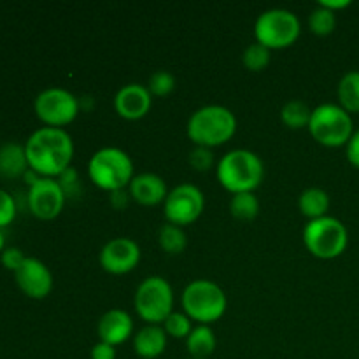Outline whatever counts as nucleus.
<instances>
[{
	"label": "nucleus",
	"instance_id": "7ed1b4c3",
	"mask_svg": "<svg viewBox=\"0 0 359 359\" xmlns=\"http://www.w3.org/2000/svg\"><path fill=\"white\" fill-rule=\"evenodd\" d=\"M189 140L195 146L212 147L223 146L237 132V118L223 105H205L196 109L186 126Z\"/></svg>",
	"mask_w": 359,
	"mask_h": 359
},
{
	"label": "nucleus",
	"instance_id": "f257e3e1",
	"mask_svg": "<svg viewBox=\"0 0 359 359\" xmlns=\"http://www.w3.org/2000/svg\"><path fill=\"white\" fill-rule=\"evenodd\" d=\"M28 165L41 177L56 179L70 168L74 158L72 137L63 128L42 126L25 142Z\"/></svg>",
	"mask_w": 359,
	"mask_h": 359
},
{
	"label": "nucleus",
	"instance_id": "f3484780",
	"mask_svg": "<svg viewBox=\"0 0 359 359\" xmlns=\"http://www.w3.org/2000/svg\"><path fill=\"white\" fill-rule=\"evenodd\" d=\"M128 193L132 200L146 207L163 203L167 198V182L153 172H144V174L135 175L128 186Z\"/></svg>",
	"mask_w": 359,
	"mask_h": 359
},
{
	"label": "nucleus",
	"instance_id": "e433bc0d",
	"mask_svg": "<svg viewBox=\"0 0 359 359\" xmlns=\"http://www.w3.org/2000/svg\"><path fill=\"white\" fill-rule=\"evenodd\" d=\"M318 6L326 7V9L333 11L337 14V11H342L346 7L351 6V0H319Z\"/></svg>",
	"mask_w": 359,
	"mask_h": 359
},
{
	"label": "nucleus",
	"instance_id": "4468645a",
	"mask_svg": "<svg viewBox=\"0 0 359 359\" xmlns=\"http://www.w3.org/2000/svg\"><path fill=\"white\" fill-rule=\"evenodd\" d=\"M18 287L34 300H42L53 290V273L41 259L25 258L23 265L14 272Z\"/></svg>",
	"mask_w": 359,
	"mask_h": 359
},
{
	"label": "nucleus",
	"instance_id": "a878e982",
	"mask_svg": "<svg viewBox=\"0 0 359 359\" xmlns=\"http://www.w3.org/2000/svg\"><path fill=\"white\" fill-rule=\"evenodd\" d=\"M337 27V14L333 11L326 9V7L318 6L309 16V28L312 34L319 35V37H326V35L333 34Z\"/></svg>",
	"mask_w": 359,
	"mask_h": 359
},
{
	"label": "nucleus",
	"instance_id": "a211bd4d",
	"mask_svg": "<svg viewBox=\"0 0 359 359\" xmlns=\"http://www.w3.org/2000/svg\"><path fill=\"white\" fill-rule=\"evenodd\" d=\"M167 333L163 326L147 325L133 335V351L142 359H156L167 349Z\"/></svg>",
	"mask_w": 359,
	"mask_h": 359
},
{
	"label": "nucleus",
	"instance_id": "c85d7f7f",
	"mask_svg": "<svg viewBox=\"0 0 359 359\" xmlns=\"http://www.w3.org/2000/svg\"><path fill=\"white\" fill-rule=\"evenodd\" d=\"M175 77L168 70H156L147 81V90L153 97H167L174 91Z\"/></svg>",
	"mask_w": 359,
	"mask_h": 359
},
{
	"label": "nucleus",
	"instance_id": "412c9836",
	"mask_svg": "<svg viewBox=\"0 0 359 359\" xmlns=\"http://www.w3.org/2000/svg\"><path fill=\"white\" fill-rule=\"evenodd\" d=\"M216 335L209 325L195 326L186 339V349H188L189 356L196 359H209L210 354L216 351Z\"/></svg>",
	"mask_w": 359,
	"mask_h": 359
},
{
	"label": "nucleus",
	"instance_id": "39448f33",
	"mask_svg": "<svg viewBox=\"0 0 359 359\" xmlns=\"http://www.w3.org/2000/svg\"><path fill=\"white\" fill-rule=\"evenodd\" d=\"M181 304L184 314L191 321L200 323V325H209V323L221 319L228 307L223 287L207 279L189 283L182 291Z\"/></svg>",
	"mask_w": 359,
	"mask_h": 359
},
{
	"label": "nucleus",
	"instance_id": "6ab92c4d",
	"mask_svg": "<svg viewBox=\"0 0 359 359\" xmlns=\"http://www.w3.org/2000/svg\"><path fill=\"white\" fill-rule=\"evenodd\" d=\"M30 168L25 146L16 142H6L0 146V175L6 179L23 177Z\"/></svg>",
	"mask_w": 359,
	"mask_h": 359
},
{
	"label": "nucleus",
	"instance_id": "6e6552de",
	"mask_svg": "<svg viewBox=\"0 0 359 359\" xmlns=\"http://www.w3.org/2000/svg\"><path fill=\"white\" fill-rule=\"evenodd\" d=\"M133 307L147 325H163L174 312V290L163 277H146L137 287Z\"/></svg>",
	"mask_w": 359,
	"mask_h": 359
},
{
	"label": "nucleus",
	"instance_id": "9d476101",
	"mask_svg": "<svg viewBox=\"0 0 359 359\" xmlns=\"http://www.w3.org/2000/svg\"><path fill=\"white\" fill-rule=\"evenodd\" d=\"M34 109L42 123L53 128H63L77 118L81 102L76 95L63 88H48L37 95Z\"/></svg>",
	"mask_w": 359,
	"mask_h": 359
},
{
	"label": "nucleus",
	"instance_id": "4be33fe9",
	"mask_svg": "<svg viewBox=\"0 0 359 359\" xmlns=\"http://www.w3.org/2000/svg\"><path fill=\"white\" fill-rule=\"evenodd\" d=\"M337 97L340 107L349 114H359V70H351L340 79Z\"/></svg>",
	"mask_w": 359,
	"mask_h": 359
},
{
	"label": "nucleus",
	"instance_id": "72a5a7b5",
	"mask_svg": "<svg viewBox=\"0 0 359 359\" xmlns=\"http://www.w3.org/2000/svg\"><path fill=\"white\" fill-rule=\"evenodd\" d=\"M346 156L353 167L359 168V130H354L353 137L346 146Z\"/></svg>",
	"mask_w": 359,
	"mask_h": 359
},
{
	"label": "nucleus",
	"instance_id": "9b49d317",
	"mask_svg": "<svg viewBox=\"0 0 359 359\" xmlns=\"http://www.w3.org/2000/svg\"><path fill=\"white\" fill-rule=\"evenodd\" d=\"M203 207H205L203 193L195 184L182 182L168 191L163 202V212L168 223L186 226L195 223L202 216Z\"/></svg>",
	"mask_w": 359,
	"mask_h": 359
},
{
	"label": "nucleus",
	"instance_id": "f8f14e48",
	"mask_svg": "<svg viewBox=\"0 0 359 359\" xmlns=\"http://www.w3.org/2000/svg\"><path fill=\"white\" fill-rule=\"evenodd\" d=\"M65 193L56 179L41 177L28 188V209L42 221H51L58 217L65 205Z\"/></svg>",
	"mask_w": 359,
	"mask_h": 359
},
{
	"label": "nucleus",
	"instance_id": "5701e85b",
	"mask_svg": "<svg viewBox=\"0 0 359 359\" xmlns=\"http://www.w3.org/2000/svg\"><path fill=\"white\" fill-rule=\"evenodd\" d=\"M312 118V109L302 100H290L280 109V119L291 130L309 128Z\"/></svg>",
	"mask_w": 359,
	"mask_h": 359
},
{
	"label": "nucleus",
	"instance_id": "423d86ee",
	"mask_svg": "<svg viewBox=\"0 0 359 359\" xmlns=\"http://www.w3.org/2000/svg\"><path fill=\"white\" fill-rule=\"evenodd\" d=\"M304 244L312 256L319 259H333L344 255L349 244L346 224L332 216L309 221L304 228Z\"/></svg>",
	"mask_w": 359,
	"mask_h": 359
},
{
	"label": "nucleus",
	"instance_id": "20e7f679",
	"mask_svg": "<svg viewBox=\"0 0 359 359\" xmlns=\"http://www.w3.org/2000/svg\"><path fill=\"white\" fill-rule=\"evenodd\" d=\"M88 175L97 188L104 191H119L130 186L133 175V161L128 153L119 147H102L88 163Z\"/></svg>",
	"mask_w": 359,
	"mask_h": 359
},
{
	"label": "nucleus",
	"instance_id": "bb28decb",
	"mask_svg": "<svg viewBox=\"0 0 359 359\" xmlns=\"http://www.w3.org/2000/svg\"><path fill=\"white\" fill-rule=\"evenodd\" d=\"M242 63L251 72H262L270 63V49L259 42H252L245 48L244 55H242Z\"/></svg>",
	"mask_w": 359,
	"mask_h": 359
},
{
	"label": "nucleus",
	"instance_id": "ddd939ff",
	"mask_svg": "<svg viewBox=\"0 0 359 359\" xmlns=\"http://www.w3.org/2000/svg\"><path fill=\"white\" fill-rule=\"evenodd\" d=\"M98 262L107 273L125 276L139 265L140 248L133 238L116 237L102 248Z\"/></svg>",
	"mask_w": 359,
	"mask_h": 359
},
{
	"label": "nucleus",
	"instance_id": "4c0bfd02",
	"mask_svg": "<svg viewBox=\"0 0 359 359\" xmlns=\"http://www.w3.org/2000/svg\"><path fill=\"white\" fill-rule=\"evenodd\" d=\"M4 245H6V238H4V233H2V228H0V252L4 251Z\"/></svg>",
	"mask_w": 359,
	"mask_h": 359
},
{
	"label": "nucleus",
	"instance_id": "7c9ffc66",
	"mask_svg": "<svg viewBox=\"0 0 359 359\" xmlns=\"http://www.w3.org/2000/svg\"><path fill=\"white\" fill-rule=\"evenodd\" d=\"M16 217V202L6 189H0V228L11 224Z\"/></svg>",
	"mask_w": 359,
	"mask_h": 359
},
{
	"label": "nucleus",
	"instance_id": "0eeeda50",
	"mask_svg": "<svg viewBox=\"0 0 359 359\" xmlns=\"http://www.w3.org/2000/svg\"><path fill=\"white\" fill-rule=\"evenodd\" d=\"M309 132L316 142L326 147L347 146L354 133L353 118L339 104H321L312 109Z\"/></svg>",
	"mask_w": 359,
	"mask_h": 359
},
{
	"label": "nucleus",
	"instance_id": "473e14b6",
	"mask_svg": "<svg viewBox=\"0 0 359 359\" xmlns=\"http://www.w3.org/2000/svg\"><path fill=\"white\" fill-rule=\"evenodd\" d=\"M56 181L60 182V186H62L63 193H65V196L69 198V196H74L77 191H79V177H77V172L76 168H67L65 172H63L60 177H56Z\"/></svg>",
	"mask_w": 359,
	"mask_h": 359
},
{
	"label": "nucleus",
	"instance_id": "c9c22d12",
	"mask_svg": "<svg viewBox=\"0 0 359 359\" xmlns=\"http://www.w3.org/2000/svg\"><path fill=\"white\" fill-rule=\"evenodd\" d=\"M130 200H132V196H130V193L126 191V189H119V191L111 193V205L114 207L116 210L125 209V207L128 205Z\"/></svg>",
	"mask_w": 359,
	"mask_h": 359
},
{
	"label": "nucleus",
	"instance_id": "58836bf2",
	"mask_svg": "<svg viewBox=\"0 0 359 359\" xmlns=\"http://www.w3.org/2000/svg\"><path fill=\"white\" fill-rule=\"evenodd\" d=\"M188 359H196V358H188Z\"/></svg>",
	"mask_w": 359,
	"mask_h": 359
},
{
	"label": "nucleus",
	"instance_id": "393cba45",
	"mask_svg": "<svg viewBox=\"0 0 359 359\" xmlns=\"http://www.w3.org/2000/svg\"><path fill=\"white\" fill-rule=\"evenodd\" d=\"M230 212L235 219L252 221L259 214V200L255 193H237L230 200Z\"/></svg>",
	"mask_w": 359,
	"mask_h": 359
},
{
	"label": "nucleus",
	"instance_id": "cd10ccee",
	"mask_svg": "<svg viewBox=\"0 0 359 359\" xmlns=\"http://www.w3.org/2000/svg\"><path fill=\"white\" fill-rule=\"evenodd\" d=\"M165 333L172 339H188L189 333L193 332L195 326L191 325V319L184 314V312H172L167 319H165L163 325Z\"/></svg>",
	"mask_w": 359,
	"mask_h": 359
},
{
	"label": "nucleus",
	"instance_id": "f704fd0d",
	"mask_svg": "<svg viewBox=\"0 0 359 359\" xmlns=\"http://www.w3.org/2000/svg\"><path fill=\"white\" fill-rule=\"evenodd\" d=\"M91 359H116V347L105 342H98L91 347Z\"/></svg>",
	"mask_w": 359,
	"mask_h": 359
},
{
	"label": "nucleus",
	"instance_id": "1a4fd4ad",
	"mask_svg": "<svg viewBox=\"0 0 359 359\" xmlns=\"http://www.w3.org/2000/svg\"><path fill=\"white\" fill-rule=\"evenodd\" d=\"M300 32L302 23L297 14L279 7L262 13L255 23L256 42L269 48L270 51L293 46L300 37Z\"/></svg>",
	"mask_w": 359,
	"mask_h": 359
},
{
	"label": "nucleus",
	"instance_id": "2f4dec72",
	"mask_svg": "<svg viewBox=\"0 0 359 359\" xmlns=\"http://www.w3.org/2000/svg\"><path fill=\"white\" fill-rule=\"evenodd\" d=\"M25 258H27V256H25L23 251L18 248H6L0 252V262H2V265L6 266L7 270H11L13 273L23 265Z\"/></svg>",
	"mask_w": 359,
	"mask_h": 359
},
{
	"label": "nucleus",
	"instance_id": "c756f323",
	"mask_svg": "<svg viewBox=\"0 0 359 359\" xmlns=\"http://www.w3.org/2000/svg\"><path fill=\"white\" fill-rule=\"evenodd\" d=\"M188 161H189V165H191L193 170L207 172L209 168H212V165H214L212 149H209V147L195 146V149L189 151Z\"/></svg>",
	"mask_w": 359,
	"mask_h": 359
},
{
	"label": "nucleus",
	"instance_id": "2eb2a0df",
	"mask_svg": "<svg viewBox=\"0 0 359 359\" xmlns=\"http://www.w3.org/2000/svg\"><path fill=\"white\" fill-rule=\"evenodd\" d=\"M151 105H153V95L149 93L147 86L137 83L125 84L114 97L116 112L128 121L142 119L149 112Z\"/></svg>",
	"mask_w": 359,
	"mask_h": 359
},
{
	"label": "nucleus",
	"instance_id": "b1692460",
	"mask_svg": "<svg viewBox=\"0 0 359 359\" xmlns=\"http://www.w3.org/2000/svg\"><path fill=\"white\" fill-rule=\"evenodd\" d=\"M158 242H160V248L163 249L167 255H181L184 252L186 245H188V237H186L182 226L177 224L165 223L163 226L158 231Z\"/></svg>",
	"mask_w": 359,
	"mask_h": 359
},
{
	"label": "nucleus",
	"instance_id": "f03ea898",
	"mask_svg": "<svg viewBox=\"0 0 359 359\" xmlns=\"http://www.w3.org/2000/svg\"><path fill=\"white\" fill-rule=\"evenodd\" d=\"M216 175L219 184L233 195L255 193L265 175V165L252 151L233 149L221 158L216 167Z\"/></svg>",
	"mask_w": 359,
	"mask_h": 359
},
{
	"label": "nucleus",
	"instance_id": "aec40b11",
	"mask_svg": "<svg viewBox=\"0 0 359 359\" xmlns=\"http://www.w3.org/2000/svg\"><path fill=\"white\" fill-rule=\"evenodd\" d=\"M298 207L309 221L319 219V217L328 216L330 196L321 188H307L302 191L300 198H298Z\"/></svg>",
	"mask_w": 359,
	"mask_h": 359
},
{
	"label": "nucleus",
	"instance_id": "dca6fc26",
	"mask_svg": "<svg viewBox=\"0 0 359 359\" xmlns=\"http://www.w3.org/2000/svg\"><path fill=\"white\" fill-rule=\"evenodd\" d=\"M97 333L100 342L112 347L121 346L133 335V321L128 312L121 309H111L98 321Z\"/></svg>",
	"mask_w": 359,
	"mask_h": 359
}]
</instances>
